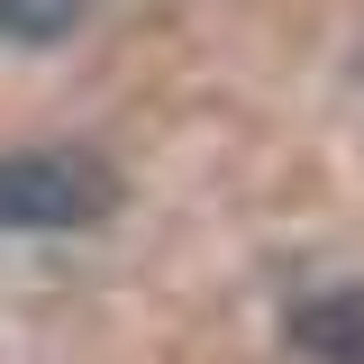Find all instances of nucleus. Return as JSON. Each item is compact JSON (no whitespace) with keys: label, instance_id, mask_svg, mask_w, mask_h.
Listing matches in <instances>:
<instances>
[{"label":"nucleus","instance_id":"1","mask_svg":"<svg viewBox=\"0 0 364 364\" xmlns=\"http://www.w3.org/2000/svg\"><path fill=\"white\" fill-rule=\"evenodd\" d=\"M119 210V173L73 146L0 155V228H91Z\"/></svg>","mask_w":364,"mask_h":364},{"label":"nucleus","instance_id":"2","mask_svg":"<svg viewBox=\"0 0 364 364\" xmlns=\"http://www.w3.org/2000/svg\"><path fill=\"white\" fill-rule=\"evenodd\" d=\"M291 346L310 364H364V282H337L291 310Z\"/></svg>","mask_w":364,"mask_h":364},{"label":"nucleus","instance_id":"3","mask_svg":"<svg viewBox=\"0 0 364 364\" xmlns=\"http://www.w3.org/2000/svg\"><path fill=\"white\" fill-rule=\"evenodd\" d=\"M91 0H0V37H18V46H55V37H73V18H82Z\"/></svg>","mask_w":364,"mask_h":364}]
</instances>
